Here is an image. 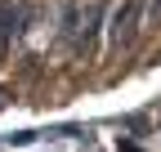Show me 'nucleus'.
<instances>
[{
    "mask_svg": "<svg viewBox=\"0 0 161 152\" xmlns=\"http://www.w3.org/2000/svg\"><path fill=\"white\" fill-rule=\"evenodd\" d=\"M143 18H152V23H161V0H143Z\"/></svg>",
    "mask_w": 161,
    "mask_h": 152,
    "instance_id": "nucleus-5",
    "label": "nucleus"
},
{
    "mask_svg": "<svg viewBox=\"0 0 161 152\" xmlns=\"http://www.w3.org/2000/svg\"><path fill=\"white\" fill-rule=\"evenodd\" d=\"M139 27H143V0H121L116 14L108 18V45L112 49H130Z\"/></svg>",
    "mask_w": 161,
    "mask_h": 152,
    "instance_id": "nucleus-1",
    "label": "nucleus"
},
{
    "mask_svg": "<svg viewBox=\"0 0 161 152\" xmlns=\"http://www.w3.org/2000/svg\"><path fill=\"white\" fill-rule=\"evenodd\" d=\"M76 27H80V0H63V5H58V41L67 49L76 41Z\"/></svg>",
    "mask_w": 161,
    "mask_h": 152,
    "instance_id": "nucleus-4",
    "label": "nucleus"
},
{
    "mask_svg": "<svg viewBox=\"0 0 161 152\" xmlns=\"http://www.w3.org/2000/svg\"><path fill=\"white\" fill-rule=\"evenodd\" d=\"M0 103H5V90H0Z\"/></svg>",
    "mask_w": 161,
    "mask_h": 152,
    "instance_id": "nucleus-6",
    "label": "nucleus"
},
{
    "mask_svg": "<svg viewBox=\"0 0 161 152\" xmlns=\"http://www.w3.org/2000/svg\"><path fill=\"white\" fill-rule=\"evenodd\" d=\"M98 23H103V5H98V0L80 5V27H76V41H72V54H76V58H90V54H94Z\"/></svg>",
    "mask_w": 161,
    "mask_h": 152,
    "instance_id": "nucleus-2",
    "label": "nucleus"
},
{
    "mask_svg": "<svg viewBox=\"0 0 161 152\" xmlns=\"http://www.w3.org/2000/svg\"><path fill=\"white\" fill-rule=\"evenodd\" d=\"M23 23H27V5L23 0H0V49L14 36H23Z\"/></svg>",
    "mask_w": 161,
    "mask_h": 152,
    "instance_id": "nucleus-3",
    "label": "nucleus"
}]
</instances>
